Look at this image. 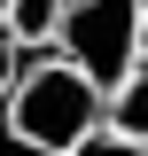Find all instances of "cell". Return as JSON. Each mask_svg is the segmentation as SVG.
Masks as SVG:
<instances>
[{
    "label": "cell",
    "instance_id": "1",
    "mask_svg": "<svg viewBox=\"0 0 148 156\" xmlns=\"http://www.w3.org/2000/svg\"><path fill=\"white\" fill-rule=\"evenodd\" d=\"M101 117H109V86L86 78L70 55L23 70L16 94H8V133H16L23 148H39V156H70Z\"/></svg>",
    "mask_w": 148,
    "mask_h": 156
},
{
    "label": "cell",
    "instance_id": "2",
    "mask_svg": "<svg viewBox=\"0 0 148 156\" xmlns=\"http://www.w3.org/2000/svg\"><path fill=\"white\" fill-rule=\"evenodd\" d=\"M62 55L86 78L117 86L140 62V0H70L62 8Z\"/></svg>",
    "mask_w": 148,
    "mask_h": 156
},
{
    "label": "cell",
    "instance_id": "3",
    "mask_svg": "<svg viewBox=\"0 0 148 156\" xmlns=\"http://www.w3.org/2000/svg\"><path fill=\"white\" fill-rule=\"evenodd\" d=\"M109 125L132 133V140H148V62H132V70L109 86Z\"/></svg>",
    "mask_w": 148,
    "mask_h": 156
},
{
    "label": "cell",
    "instance_id": "4",
    "mask_svg": "<svg viewBox=\"0 0 148 156\" xmlns=\"http://www.w3.org/2000/svg\"><path fill=\"white\" fill-rule=\"evenodd\" d=\"M62 8H70V0H8V31L16 39H62Z\"/></svg>",
    "mask_w": 148,
    "mask_h": 156
},
{
    "label": "cell",
    "instance_id": "5",
    "mask_svg": "<svg viewBox=\"0 0 148 156\" xmlns=\"http://www.w3.org/2000/svg\"><path fill=\"white\" fill-rule=\"evenodd\" d=\"M70 156H148V140H132V133H117L109 117H101V125H93V133H86V140H78V148H70Z\"/></svg>",
    "mask_w": 148,
    "mask_h": 156
},
{
    "label": "cell",
    "instance_id": "6",
    "mask_svg": "<svg viewBox=\"0 0 148 156\" xmlns=\"http://www.w3.org/2000/svg\"><path fill=\"white\" fill-rule=\"evenodd\" d=\"M16 78H23V39H16V31H0V101L16 94Z\"/></svg>",
    "mask_w": 148,
    "mask_h": 156
},
{
    "label": "cell",
    "instance_id": "7",
    "mask_svg": "<svg viewBox=\"0 0 148 156\" xmlns=\"http://www.w3.org/2000/svg\"><path fill=\"white\" fill-rule=\"evenodd\" d=\"M140 62H148V0H140Z\"/></svg>",
    "mask_w": 148,
    "mask_h": 156
},
{
    "label": "cell",
    "instance_id": "8",
    "mask_svg": "<svg viewBox=\"0 0 148 156\" xmlns=\"http://www.w3.org/2000/svg\"><path fill=\"white\" fill-rule=\"evenodd\" d=\"M0 31H8V0H0Z\"/></svg>",
    "mask_w": 148,
    "mask_h": 156
}]
</instances>
